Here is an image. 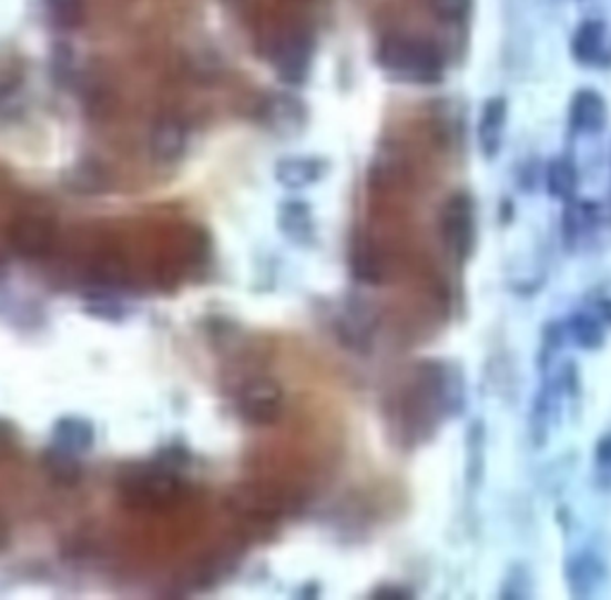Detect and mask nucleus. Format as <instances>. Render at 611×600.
Here are the masks:
<instances>
[{
  "mask_svg": "<svg viewBox=\"0 0 611 600\" xmlns=\"http://www.w3.org/2000/svg\"><path fill=\"white\" fill-rule=\"evenodd\" d=\"M378 63L389 74L414 84H435L442 77V55L428 39L391 34L380 41Z\"/></svg>",
  "mask_w": 611,
  "mask_h": 600,
  "instance_id": "nucleus-1",
  "label": "nucleus"
},
{
  "mask_svg": "<svg viewBox=\"0 0 611 600\" xmlns=\"http://www.w3.org/2000/svg\"><path fill=\"white\" fill-rule=\"evenodd\" d=\"M180 479L175 469L165 465H153L132 471L122 481V496L128 505L139 510H161L163 505L175 502L180 496Z\"/></svg>",
  "mask_w": 611,
  "mask_h": 600,
  "instance_id": "nucleus-2",
  "label": "nucleus"
},
{
  "mask_svg": "<svg viewBox=\"0 0 611 600\" xmlns=\"http://www.w3.org/2000/svg\"><path fill=\"white\" fill-rule=\"evenodd\" d=\"M478 225H476V204L466 192H454L440 213V235L447 252L457 258L466 261L473 256L476 240H478Z\"/></svg>",
  "mask_w": 611,
  "mask_h": 600,
  "instance_id": "nucleus-3",
  "label": "nucleus"
},
{
  "mask_svg": "<svg viewBox=\"0 0 611 600\" xmlns=\"http://www.w3.org/2000/svg\"><path fill=\"white\" fill-rule=\"evenodd\" d=\"M285 409V393L279 383L271 378L248 380L240 395V414L244 421L254 426H271L282 417Z\"/></svg>",
  "mask_w": 611,
  "mask_h": 600,
  "instance_id": "nucleus-4",
  "label": "nucleus"
},
{
  "mask_svg": "<svg viewBox=\"0 0 611 600\" xmlns=\"http://www.w3.org/2000/svg\"><path fill=\"white\" fill-rule=\"evenodd\" d=\"M58 240V230L51 218L43 215H22L10 227V242L14 252L24 258H41L51 254Z\"/></svg>",
  "mask_w": 611,
  "mask_h": 600,
  "instance_id": "nucleus-5",
  "label": "nucleus"
},
{
  "mask_svg": "<svg viewBox=\"0 0 611 600\" xmlns=\"http://www.w3.org/2000/svg\"><path fill=\"white\" fill-rule=\"evenodd\" d=\"M273 65L282 80L302 84L310 68V39L304 32H287L275 41Z\"/></svg>",
  "mask_w": 611,
  "mask_h": 600,
  "instance_id": "nucleus-6",
  "label": "nucleus"
},
{
  "mask_svg": "<svg viewBox=\"0 0 611 600\" xmlns=\"http://www.w3.org/2000/svg\"><path fill=\"white\" fill-rule=\"evenodd\" d=\"M567 579L569 591L578 598L598 596L607 583V569L600 558H594L592 552H581L569 560L567 565Z\"/></svg>",
  "mask_w": 611,
  "mask_h": 600,
  "instance_id": "nucleus-7",
  "label": "nucleus"
},
{
  "mask_svg": "<svg viewBox=\"0 0 611 600\" xmlns=\"http://www.w3.org/2000/svg\"><path fill=\"white\" fill-rule=\"evenodd\" d=\"M327 173V163L313 156H287L275 165V177L287 190H306Z\"/></svg>",
  "mask_w": 611,
  "mask_h": 600,
  "instance_id": "nucleus-8",
  "label": "nucleus"
},
{
  "mask_svg": "<svg viewBox=\"0 0 611 600\" xmlns=\"http://www.w3.org/2000/svg\"><path fill=\"white\" fill-rule=\"evenodd\" d=\"M352 273L358 283L366 285H380L385 281V254L380 252L378 244L368 237H358L352 247Z\"/></svg>",
  "mask_w": 611,
  "mask_h": 600,
  "instance_id": "nucleus-9",
  "label": "nucleus"
},
{
  "mask_svg": "<svg viewBox=\"0 0 611 600\" xmlns=\"http://www.w3.org/2000/svg\"><path fill=\"white\" fill-rule=\"evenodd\" d=\"M186 149V128L175 118L155 122L151 132V156L161 163L177 161Z\"/></svg>",
  "mask_w": 611,
  "mask_h": 600,
  "instance_id": "nucleus-10",
  "label": "nucleus"
},
{
  "mask_svg": "<svg viewBox=\"0 0 611 600\" xmlns=\"http://www.w3.org/2000/svg\"><path fill=\"white\" fill-rule=\"evenodd\" d=\"M571 125L578 132H602L607 125V103L604 99L592 89L578 91L571 101Z\"/></svg>",
  "mask_w": 611,
  "mask_h": 600,
  "instance_id": "nucleus-11",
  "label": "nucleus"
},
{
  "mask_svg": "<svg viewBox=\"0 0 611 600\" xmlns=\"http://www.w3.org/2000/svg\"><path fill=\"white\" fill-rule=\"evenodd\" d=\"M93 440H96V430H93V424L82 417H62L53 426V443L58 448L82 455L89 452Z\"/></svg>",
  "mask_w": 611,
  "mask_h": 600,
  "instance_id": "nucleus-12",
  "label": "nucleus"
},
{
  "mask_svg": "<svg viewBox=\"0 0 611 600\" xmlns=\"http://www.w3.org/2000/svg\"><path fill=\"white\" fill-rule=\"evenodd\" d=\"M277 225L285 237L294 244H308L316 233V225H313V215L308 204L299 202V199H292L279 206L277 213Z\"/></svg>",
  "mask_w": 611,
  "mask_h": 600,
  "instance_id": "nucleus-13",
  "label": "nucleus"
},
{
  "mask_svg": "<svg viewBox=\"0 0 611 600\" xmlns=\"http://www.w3.org/2000/svg\"><path fill=\"white\" fill-rule=\"evenodd\" d=\"M337 333L349 347H368V340L373 335V318L368 314V306L358 302L349 304V309H344V314L337 321Z\"/></svg>",
  "mask_w": 611,
  "mask_h": 600,
  "instance_id": "nucleus-14",
  "label": "nucleus"
},
{
  "mask_svg": "<svg viewBox=\"0 0 611 600\" xmlns=\"http://www.w3.org/2000/svg\"><path fill=\"white\" fill-rule=\"evenodd\" d=\"M263 120L268 122L277 134H292L296 130H302L306 111L302 108V103H296L294 99L279 96L263 108Z\"/></svg>",
  "mask_w": 611,
  "mask_h": 600,
  "instance_id": "nucleus-15",
  "label": "nucleus"
},
{
  "mask_svg": "<svg viewBox=\"0 0 611 600\" xmlns=\"http://www.w3.org/2000/svg\"><path fill=\"white\" fill-rule=\"evenodd\" d=\"M43 467L49 471L51 479L62 486H74L82 479V465H80V455L68 452L58 448V445H51L43 455Z\"/></svg>",
  "mask_w": 611,
  "mask_h": 600,
  "instance_id": "nucleus-16",
  "label": "nucleus"
},
{
  "mask_svg": "<svg viewBox=\"0 0 611 600\" xmlns=\"http://www.w3.org/2000/svg\"><path fill=\"white\" fill-rule=\"evenodd\" d=\"M505 120H507L505 101L490 99L488 105L482 108L480 125H478L480 144H482V151L488 153V156H492V153L499 149V136H501V130H505Z\"/></svg>",
  "mask_w": 611,
  "mask_h": 600,
  "instance_id": "nucleus-17",
  "label": "nucleus"
},
{
  "mask_svg": "<svg viewBox=\"0 0 611 600\" xmlns=\"http://www.w3.org/2000/svg\"><path fill=\"white\" fill-rule=\"evenodd\" d=\"M578 190L576 165L567 159H554L547 167V192L561 202H573Z\"/></svg>",
  "mask_w": 611,
  "mask_h": 600,
  "instance_id": "nucleus-18",
  "label": "nucleus"
},
{
  "mask_svg": "<svg viewBox=\"0 0 611 600\" xmlns=\"http://www.w3.org/2000/svg\"><path fill=\"white\" fill-rule=\"evenodd\" d=\"M552 417H554V395L544 388L536 399H532V411H530V436L538 448L547 440V436H550Z\"/></svg>",
  "mask_w": 611,
  "mask_h": 600,
  "instance_id": "nucleus-19",
  "label": "nucleus"
},
{
  "mask_svg": "<svg viewBox=\"0 0 611 600\" xmlns=\"http://www.w3.org/2000/svg\"><path fill=\"white\" fill-rule=\"evenodd\" d=\"M602 41H604L602 22H585L573 37V55L581 60V63H592V60L602 51Z\"/></svg>",
  "mask_w": 611,
  "mask_h": 600,
  "instance_id": "nucleus-20",
  "label": "nucleus"
},
{
  "mask_svg": "<svg viewBox=\"0 0 611 600\" xmlns=\"http://www.w3.org/2000/svg\"><path fill=\"white\" fill-rule=\"evenodd\" d=\"M569 333L576 345H581L585 349H598L604 343V330L600 326V321H594L588 314H573L569 318Z\"/></svg>",
  "mask_w": 611,
  "mask_h": 600,
  "instance_id": "nucleus-21",
  "label": "nucleus"
},
{
  "mask_svg": "<svg viewBox=\"0 0 611 600\" xmlns=\"http://www.w3.org/2000/svg\"><path fill=\"white\" fill-rule=\"evenodd\" d=\"M468 481L478 484L480 481V471H482V461H485V428L480 421L471 424V430H468Z\"/></svg>",
  "mask_w": 611,
  "mask_h": 600,
  "instance_id": "nucleus-22",
  "label": "nucleus"
},
{
  "mask_svg": "<svg viewBox=\"0 0 611 600\" xmlns=\"http://www.w3.org/2000/svg\"><path fill=\"white\" fill-rule=\"evenodd\" d=\"M428 6L435 18L447 24H459L471 12V0H428Z\"/></svg>",
  "mask_w": 611,
  "mask_h": 600,
  "instance_id": "nucleus-23",
  "label": "nucleus"
},
{
  "mask_svg": "<svg viewBox=\"0 0 611 600\" xmlns=\"http://www.w3.org/2000/svg\"><path fill=\"white\" fill-rule=\"evenodd\" d=\"M84 306L91 316L103 318V321H122L124 318L122 304L108 295H91Z\"/></svg>",
  "mask_w": 611,
  "mask_h": 600,
  "instance_id": "nucleus-24",
  "label": "nucleus"
},
{
  "mask_svg": "<svg viewBox=\"0 0 611 600\" xmlns=\"http://www.w3.org/2000/svg\"><path fill=\"white\" fill-rule=\"evenodd\" d=\"M53 18L62 27H77L82 22V0H49Z\"/></svg>",
  "mask_w": 611,
  "mask_h": 600,
  "instance_id": "nucleus-25",
  "label": "nucleus"
},
{
  "mask_svg": "<svg viewBox=\"0 0 611 600\" xmlns=\"http://www.w3.org/2000/svg\"><path fill=\"white\" fill-rule=\"evenodd\" d=\"M72 182L77 184V190H80V192H96V187H93L91 182H96L99 187H103V173L99 171L96 165L84 163V165H80V167H77V171H74Z\"/></svg>",
  "mask_w": 611,
  "mask_h": 600,
  "instance_id": "nucleus-26",
  "label": "nucleus"
},
{
  "mask_svg": "<svg viewBox=\"0 0 611 600\" xmlns=\"http://www.w3.org/2000/svg\"><path fill=\"white\" fill-rule=\"evenodd\" d=\"M14 448V434H12V428L6 424V421H0V459H6Z\"/></svg>",
  "mask_w": 611,
  "mask_h": 600,
  "instance_id": "nucleus-27",
  "label": "nucleus"
},
{
  "mask_svg": "<svg viewBox=\"0 0 611 600\" xmlns=\"http://www.w3.org/2000/svg\"><path fill=\"white\" fill-rule=\"evenodd\" d=\"M598 461L602 467H609L611 469V434L604 436L598 445Z\"/></svg>",
  "mask_w": 611,
  "mask_h": 600,
  "instance_id": "nucleus-28",
  "label": "nucleus"
},
{
  "mask_svg": "<svg viewBox=\"0 0 611 600\" xmlns=\"http://www.w3.org/2000/svg\"><path fill=\"white\" fill-rule=\"evenodd\" d=\"M411 593L406 589H391V587H385V589H378L373 593V598H409Z\"/></svg>",
  "mask_w": 611,
  "mask_h": 600,
  "instance_id": "nucleus-29",
  "label": "nucleus"
},
{
  "mask_svg": "<svg viewBox=\"0 0 611 600\" xmlns=\"http://www.w3.org/2000/svg\"><path fill=\"white\" fill-rule=\"evenodd\" d=\"M602 314L611 321V299H607V302H602Z\"/></svg>",
  "mask_w": 611,
  "mask_h": 600,
  "instance_id": "nucleus-30",
  "label": "nucleus"
},
{
  "mask_svg": "<svg viewBox=\"0 0 611 600\" xmlns=\"http://www.w3.org/2000/svg\"><path fill=\"white\" fill-rule=\"evenodd\" d=\"M6 538H8V529H6V525H3V521H0V546H3V543H6Z\"/></svg>",
  "mask_w": 611,
  "mask_h": 600,
  "instance_id": "nucleus-31",
  "label": "nucleus"
}]
</instances>
